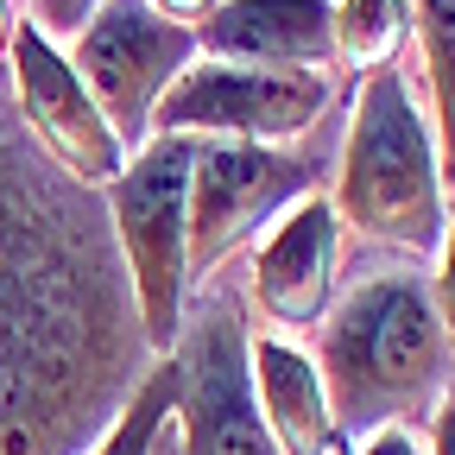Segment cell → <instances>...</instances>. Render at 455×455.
I'll list each match as a JSON object with an SVG mask.
<instances>
[{
  "label": "cell",
  "mask_w": 455,
  "mask_h": 455,
  "mask_svg": "<svg viewBox=\"0 0 455 455\" xmlns=\"http://www.w3.org/2000/svg\"><path fill=\"white\" fill-rule=\"evenodd\" d=\"M341 221L329 209V196H304L284 221H272L259 247H253V284L247 304L291 341L304 329H323L329 304H335V278H341Z\"/></svg>",
  "instance_id": "cell-10"
},
{
  "label": "cell",
  "mask_w": 455,
  "mask_h": 455,
  "mask_svg": "<svg viewBox=\"0 0 455 455\" xmlns=\"http://www.w3.org/2000/svg\"><path fill=\"white\" fill-rule=\"evenodd\" d=\"M171 411H178V367H171V355H164V361L146 367V379L133 386V398L121 405V418L108 424V436L89 455H152L158 430L171 424Z\"/></svg>",
  "instance_id": "cell-15"
},
{
  "label": "cell",
  "mask_w": 455,
  "mask_h": 455,
  "mask_svg": "<svg viewBox=\"0 0 455 455\" xmlns=\"http://www.w3.org/2000/svg\"><path fill=\"white\" fill-rule=\"evenodd\" d=\"M430 436H436V455H455V386L443 392V405L430 418Z\"/></svg>",
  "instance_id": "cell-20"
},
{
  "label": "cell",
  "mask_w": 455,
  "mask_h": 455,
  "mask_svg": "<svg viewBox=\"0 0 455 455\" xmlns=\"http://www.w3.org/2000/svg\"><path fill=\"white\" fill-rule=\"evenodd\" d=\"M7 89H13V114H20L26 140L64 171L70 184L108 190L127 171V152L114 140V127L101 121V108L89 101L83 76L70 70V57L32 20H20V32L7 44Z\"/></svg>",
  "instance_id": "cell-9"
},
{
  "label": "cell",
  "mask_w": 455,
  "mask_h": 455,
  "mask_svg": "<svg viewBox=\"0 0 455 455\" xmlns=\"http://www.w3.org/2000/svg\"><path fill=\"white\" fill-rule=\"evenodd\" d=\"M247 348H253L247 298L228 278L196 284L184 310V335L171 348V367H178V411H171L178 455H278L253 405Z\"/></svg>",
  "instance_id": "cell-5"
},
{
  "label": "cell",
  "mask_w": 455,
  "mask_h": 455,
  "mask_svg": "<svg viewBox=\"0 0 455 455\" xmlns=\"http://www.w3.org/2000/svg\"><path fill=\"white\" fill-rule=\"evenodd\" d=\"M323 164L304 146L196 140L190 158V291L228 272V259L259 247L272 221L316 196Z\"/></svg>",
  "instance_id": "cell-6"
},
{
  "label": "cell",
  "mask_w": 455,
  "mask_h": 455,
  "mask_svg": "<svg viewBox=\"0 0 455 455\" xmlns=\"http://www.w3.org/2000/svg\"><path fill=\"white\" fill-rule=\"evenodd\" d=\"M411 38L424 57V89H430V146H436V178L455 221V0H411Z\"/></svg>",
  "instance_id": "cell-13"
},
{
  "label": "cell",
  "mask_w": 455,
  "mask_h": 455,
  "mask_svg": "<svg viewBox=\"0 0 455 455\" xmlns=\"http://www.w3.org/2000/svg\"><path fill=\"white\" fill-rule=\"evenodd\" d=\"M355 455H424V449H418V436H411V430H379V436H373V443H361Z\"/></svg>",
  "instance_id": "cell-19"
},
{
  "label": "cell",
  "mask_w": 455,
  "mask_h": 455,
  "mask_svg": "<svg viewBox=\"0 0 455 455\" xmlns=\"http://www.w3.org/2000/svg\"><path fill=\"white\" fill-rule=\"evenodd\" d=\"M310 361L348 455L379 430L430 424L443 392L455 386V355L430 310V278L418 266L367 272L361 284H348L329 304Z\"/></svg>",
  "instance_id": "cell-2"
},
{
  "label": "cell",
  "mask_w": 455,
  "mask_h": 455,
  "mask_svg": "<svg viewBox=\"0 0 455 455\" xmlns=\"http://www.w3.org/2000/svg\"><path fill=\"white\" fill-rule=\"evenodd\" d=\"M146 7H152L158 20H171V26H184V32H190V26H203V20L221 7V0H146Z\"/></svg>",
  "instance_id": "cell-18"
},
{
  "label": "cell",
  "mask_w": 455,
  "mask_h": 455,
  "mask_svg": "<svg viewBox=\"0 0 455 455\" xmlns=\"http://www.w3.org/2000/svg\"><path fill=\"white\" fill-rule=\"evenodd\" d=\"M196 57L241 70H304L329 76L335 64V0H221L190 26Z\"/></svg>",
  "instance_id": "cell-11"
},
{
  "label": "cell",
  "mask_w": 455,
  "mask_h": 455,
  "mask_svg": "<svg viewBox=\"0 0 455 455\" xmlns=\"http://www.w3.org/2000/svg\"><path fill=\"white\" fill-rule=\"evenodd\" d=\"M20 20H13V0H0V64H7V44H13Z\"/></svg>",
  "instance_id": "cell-21"
},
{
  "label": "cell",
  "mask_w": 455,
  "mask_h": 455,
  "mask_svg": "<svg viewBox=\"0 0 455 455\" xmlns=\"http://www.w3.org/2000/svg\"><path fill=\"white\" fill-rule=\"evenodd\" d=\"M335 89L304 70H241V64H196L164 89L152 133L178 140H241V146H298L323 127Z\"/></svg>",
  "instance_id": "cell-8"
},
{
  "label": "cell",
  "mask_w": 455,
  "mask_h": 455,
  "mask_svg": "<svg viewBox=\"0 0 455 455\" xmlns=\"http://www.w3.org/2000/svg\"><path fill=\"white\" fill-rule=\"evenodd\" d=\"M95 7H101V0H32V26L64 51V38H76L95 20Z\"/></svg>",
  "instance_id": "cell-16"
},
{
  "label": "cell",
  "mask_w": 455,
  "mask_h": 455,
  "mask_svg": "<svg viewBox=\"0 0 455 455\" xmlns=\"http://www.w3.org/2000/svg\"><path fill=\"white\" fill-rule=\"evenodd\" d=\"M152 361L101 190L26 140L0 70V455H89Z\"/></svg>",
  "instance_id": "cell-1"
},
{
  "label": "cell",
  "mask_w": 455,
  "mask_h": 455,
  "mask_svg": "<svg viewBox=\"0 0 455 455\" xmlns=\"http://www.w3.org/2000/svg\"><path fill=\"white\" fill-rule=\"evenodd\" d=\"M430 310H436V323H443V341H449V355H455V221H449V235H443V253H436Z\"/></svg>",
  "instance_id": "cell-17"
},
{
  "label": "cell",
  "mask_w": 455,
  "mask_h": 455,
  "mask_svg": "<svg viewBox=\"0 0 455 455\" xmlns=\"http://www.w3.org/2000/svg\"><path fill=\"white\" fill-rule=\"evenodd\" d=\"M196 64V38L158 20L146 0H101L95 20L70 38V70L83 76L89 101L114 127L121 152L133 158L152 140V114L164 89Z\"/></svg>",
  "instance_id": "cell-7"
},
{
  "label": "cell",
  "mask_w": 455,
  "mask_h": 455,
  "mask_svg": "<svg viewBox=\"0 0 455 455\" xmlns=\"http://www.w3.org/2000/svg\"><path fill=\"white\" fill-rule=\"evenodd\" d=\"M152 455H178V424H164V430H158V443H152Z\"/></svg>",
  "instance_id": "cell-22"
},
{
  "label": "cell",
  "mask_w": 455,
  "mask_h": 455,
  "mask_svg": "<svg viewBox=\"0 0 455 455\" xmlns=\"http://www.w3.org/2000/svg\"><path fill=\"white\" fill-rule=\"evenodd\" d=\"M247 373H253L259 424H266V436L278 443V455H348V443L335 436V418H329L316 361L298 348V341L253 335Z\"/></svg>",
  "instance_id": "cell-12"
},
{
  "label": "cell",
  "mask_w": 455,
  "mask_h": 455,
  "mask_svg": "<svg viewBox=\"0 0 455 455\" xmlns=\"http://www.w3.org/2000/svg\"><path fill=\"white\" fill-rule=\"evenodd\" d=\"M190 158H196V140L152 133L127 158L121 178L101 190L108 235L127 266L146 348L158 361L178 348L184 310H190Z\"/></svg>",
  "instance_id": "cell-4"
},
{
  "label": "cell",
  "mask_w": 455,
  "mask_h": 455,
  "mask_svg": "<svg viewBox=\"0 0 455 455\" xmlns=\"http://www.w3.org/2000/svg\"><path fill=\"white\" fill-rule=\"evenodd\" d=\"M411 44V0H335V57L355 76L398 70Z\"/></svg>",
  "instance_id": "cell-14"
},
{
  "label": "cell",
  "mask_w": 455,
  "mask_h": 455,
  "mask_svg": "<svg viewBox=\"0 0 455 455\" xmlns=\"http://www.w3.org/2000/svg\"><path fill=\"white\" fill-rule=\"evenodd\" d=\"M329 209L341 221V235L367 241L373 253H392L405 266H436L449 235V203L436 178L430 121L418 114L405 70L361 76L348 133H341V158H335Z\"/></svg>",
  "instance_id": "cell-3"
}]
</instances>
